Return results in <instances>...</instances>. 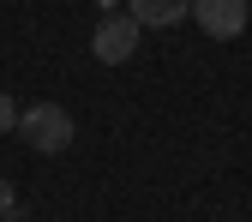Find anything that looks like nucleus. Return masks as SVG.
I'll return each instance as SVG.
<instances>
[{"instance_id": "1", "label": "nucleus", "mask_w": 252, "mask_h": 222, "mask_svg": "<svg viewBox=\"0 0 252 222\" xmlns=\"http://www.w3.org/2000/svg\"><path fill=\"white\" fill-rule=\"evenodd\" d=\"M18 138L30 150H42V156H60V150L72 144V114L60 108V102H30L18 114Z\"/></svg>"}, {"instance_id": "2", "label": "nucleus", "mask_w": 252, "mask_h": 222, "mask_svg": "<svg viewBox=\"0 0 252 222\" xmlns=\"http://www.w3.org/2000/svg\"><path fill=\"white\" fill-rule=\"evenodd\" d=\"M138 36H144V24L132 12H108L96 24V36H90V54H96L102 66H126V60L138 54Z\"/></svg>"}, {"instance_id": "3", "label": "nucleus", "mask_w": 252, "mask_h": 222, "mask_svg": "<svg viewBox=\"0 0 252 222\" xmlns=\"http://www.w3.org/2000/svg\"><path fill=\"white\" fill-rule=\"evenodd\" d=\"M192 18H198L204 36L228 42V36H240V30H246V0H192Z\"/></svg>"}, {"instance_id": "4", "label": "nucleus", "mask_w": 252, "mask_h": 222, "mask_svg": "<svg viewBox=\"0 0 252 222\" xmlns=\"http://www.w3.org/2000/svg\"><path fill=\"white\" fill-rule=\"evenodd\" d=\"M126 12H132L144 30H168V24H180L186 12H192V0H126Z\"/></svg>"}, {"instance_id": "5", "label": "nucleus", "mask_w": 252, "mask_h": 222, "mask_svg": "<svg viewBox=\"0 0 252 222\" xmlns=\"http://www.w3.org/2000/svg\"><path fill=\"white\" fill-rule=\"evenodd\" d=\"M12 126H18V102L0 90V132H12Z\"/></svg>"}, {"instance_id": "6", "label": "nucleus", "mask_w": 252, "mask_h": 222, "mask_svg": "<svg viewBox=\"0 0 252 222\" xmlns=\"http://www.w3.org/2000/svg\"><path fill=\"white\" fill-rule=\"evenodd\" d=\"M18 198H12V180H0V210H12Z\"/></svg>"}, {"instance_id": "7", "label": "nucleus", "mask_w": 252, "mask_h": 222, "mask_svg": "<svg viewBox=\"0 0 252 222\" xmlns=\"http://www.w3.org/2000/svg\"><path fill=\"white\" fill-rule=\"evenodd\" d=\"M0 222H24V210H18V204H12V210H0Z\"/></svg>"}, {"instance_id": "8", "label": "nucleus", "mask_w": 252, "mask_h": 222, "mask_svg": "<svg viewBox=\"0 0 252 222\" xmlns=\"http://www.w3.org/2000/svg\"><path fill=\"white\" fill-rule=\"evenodd\" d=\"M96 6H102V12H114V6H120V0H96Z\"/></svg>"}]
</instances>
